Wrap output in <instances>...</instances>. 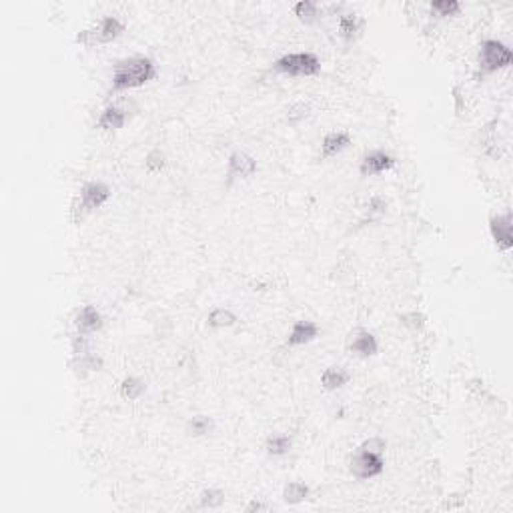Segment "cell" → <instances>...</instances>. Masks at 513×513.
Returning a JSON list of instances; mask_svg holds the SVG:
<instances>
[{"label": "cell", "instance_id": "1", "mask_svg": "<svg viewBox=\"0 0 513 513\" xmlns=\"http://www.w3.org/2000/svg\"><path fill=\"white\" fill-rule=\"evenodd\" d=\"M157 77V64L147 57H130L119 61L112 68V92L139 88Z\"/></svg>", "mask_w": 513, "mask_h": 513}, {"label": "cell", "instance_id": "2", "mask_svg": "<svg viewBox=\"0 0 513 513\" xmlns=\"http://www.w3.org/2000/svg\"><path fill=\"white\" fill-rule=\"evenodd\" d=\"M479 70L483 74H493L505 66H510L513 61L512 48L499 41H483L479 46Z\"/></svg>", "mask_w": 513, "mask_h": 513}, {"label": "cell", "instance_id": "3", "mask_svg": "<svg viewBox=\"0 0 513 513\" xmlns=\"http://www.w3.org/2000/svg\"><path fill=\"white\" fill-rule=\"evenodd\" d=\"M273 68L281 74L289 77H315L321 70L319 59L311 52H291L281 57Z\"/></svg>", "mask_w": 513, "mask_h": 513}, {"label": "cell", "instance_id": "4", "mask_svg": "<svg viewBox=\"0 0 513 513\" xmlns=\"http://www.w3.org/2000/svg\"><path fill=\"white\" fill-rule=\"evenodd\" d=\"M123 30H125V26H123V22L119 21L117 17H105V19L99 21L97 26H92L88 30H83L77 37V43L85 44V46L112 43L114 39H119L123 34Z\"/></svg>", "mask_w": 513, "mask_h": 513}, {"label": "cell", "instance_id": "5", "mask_svg": "<svg viewBox=\"0 0 513 513\" xmlns=\"http://www.w3.org/2000/svg\"><path fill=\"white\" fill-rule=\"evenodd\" d=\"M383 470L385 461L381 453H373V451L359 447V451L349 459V471L357 479H373V477L381 475Z\"/></svg>", "mask_w": 513, "mask_h": 513}, {"label": "cell", "instance_id": "6", "mask_svg": "<svg viewBox=\"0 0 513 513\" xmlns=\"http://www.w3.org/2000/svg\"><path fill=\"white\" fill-rule=\"evenodd\" d=\"M490 231H492L493 241L501 251H510L513 247V225L512 214H495L490 221Z\"/></svg>", "mask_w": 513, "mask_h": 513}, {"label": "cell", "instance_id": "7", "mask_svg": "<svg viewBox=\"0 0 513 513\" xmlns=\"http://www.w3.org/2000/svg\"><path fill=\"white\" fill-rule=\"evenodd\" d=\"M83 207H85L88 213H92L94 209L103 207L110 199V189H108L105 183H99V181H92V183H86L85 187L81 189V194L77 197Z\"/></svg>", "mask_w": 513, "mask_h": 513}, {"label": "cell", "instance_id": "8", "mask_svg": "<svg viewBox=\"0 0 513 513\" xmlns=\"http://www.w3.org/2000/svg\"><path fill=\"white\" fill-rule=\"evenodd\" d=\"M393 167H395V159L391 154H387L383 150H373L365 154L359 171L363 177H373V174H383V172L391 171Z\"/></svg>", "mask_w": 513, "mask_h": 513}, {"label": "cell", "instance_id": "9", "mask_svg": "<svg viewBox=\"0 0 513 513\" xmlns=\"http://www.w3.org/2000/svg\"><path fill=\"white\" fill-rule=\"evenodd\" d=\"M74 325H77V331L81 335H92L97 331L103 329L105 325V319L101 315V311L92 305H85L83 309L77 311V317H74Z\"/></svg>", "mask_w": 513, "mask_h": 513}, {"label": "cell", "instance_id": "10", "mask_svg": "<svg viewBox=\"0 0 513 513\" xmlns=\"http://www.w3.org/2000/svg\"><path fill=\"white\" fill-rule=\"evenodd\" d=\"M347 351H349L351 355H355V357L367 359V357L377 355L379 343H377L373 333H369V331H357V333L351 337L349 345H347Z\"/></svg>", "mask_w": 513, "mask_h": 513}, {"label": "cell", "instance_id": "11", "mask_svg": "<svg viewBox=\"0 0 513 513\" xmlns=\"http://www.w3.org/2000/svg\"><path fill=\"white\" fill-rule=\"evenodd\" d=\"M349 145H351V134L347 130H331L325 134V139L321 143V157L331 159V157L343 152Z\"/></svg>", "mask_w": 513, "mask_h": 513}, {"label": "cell", "instance_id": "12", "mask_svg": "<svg viewBox=\"0 0 513 513\" xmlns=\"http://www.w3.org/2000/svg\"><path fill=\"white\" fill-rule=\"evenodd\" d=\"M319 335V327L313 323V321H297L293 327H291V331H289V335H287V345L289 347H299V345H307V343H311L315 337Z\"/></svg>", "mask_w": 513, "mask_h": 513}, {"label": "cell", "instance_id": "13", "mask_svg": "<svg viewBox=\"0 0 513 513\" xmlns=\"http://www.w3.org/2000/svg\"><path fill=\"white\" fill-rule=\"evenodd\" d=\"M256 172V161L247 152H233L229 157V179H247Z\"/></svg>", "mask_w": 513, "mask_h": 513}, {"label": "cell", "instance_id": "14", "mask_svg": "<svg viewBox=\"0 0 513 513\" xmlns=\"http://www.w3.org/2000/svg\"><path fill=\"white\" fill-rule=\"evenodd\" d=\"M70 369L77 373V377H86L88 373H94V371L103 369V357L92 353V351H86L83 355H72Z\"/></svg>", "mask_w": 513, "mask_h": 513}, {"label": "cell", "instance_id": "15", "mask_svg": "<svg viewBox=\"0 0 513 513\" xmlns=\"http://www.w3.org/2000/svg\"><path fill=\"white\" fill-rule=\"evenodd\" d=\"M127 119H128L127 108L119 107V105H110V107H107L101 112L97 125H99V128H103V130H119V128L125 127Z\"/></svg>", "mask_w": 513, "mask_h": 513}, {"label": "cell", "instance_id": "16", "mask_svg": "<svg viewBox=\"0 0 513 513\" xmlns=\"http://www.w3.org/2000/svg\"><path fill=\"white\" fill-rule=\"evenodd\" d=\"M363 30V19L355 12H347V14H341L339 17V37L343 41L351 43L355 41Z\"/></svg>", "mask_w": 513, "mask_h": 513}, {"label": "cell", "instance_id": "17", "mask_svg": "<svg viewBox=\"0 0 513 513\" xmlns=\"http://www.w3.org/2000/svg\"><path fill=\"white\" fill-rule=\"evenodd\" d=\"M349 379H351V375L343 367H329L321 375V385L327 391H335V389H341L343 385H347Z\"/></svg>", "mask_w": 513, "mask_h": 513}, {"label": "cell", "instance_id": "18", "mask_svg": "<svg viewBox=\"0 0 513 513\" xmlns=\"http://www.w3.org/2000/svg\"><path fill=\"white\" fill-rule=\"evenodd\" d=\"M291 447H293V441H291V437L285 435V433H275V435L267 437V441H265L267 453L273 455V457H283V455H287V453L291 451Z\"/></svg>", "mask_w": 513, "mask_h": 513}, {"label": "cell", "instance_id": "19", "mask_svg": "<svg viewBox=\"0 0 513 513\" xmlns=\"http://www.w3.org/2000/svg\"><path fill=\"white\" fill-rule=\"evenodd\" d=\"M237 315L231 311V309H225V307H219L209 313L207 317V325L211 329H227V327H233L237 325Z\"/></svg>", "mask_w": 513, "mask_h": 513}, {"label": "cell", "instance_id": "20", "mask_svg": "<svg viewBox=\"0 0 513 513\" xmlns=\"http://www.w3.org/2000/svg\"><path fill=\"white\" fill-rule=\"evenodd\" d=\"M307 497H309V487L303 481H291L283 490V499L291 505H297L301 501H305Z\"/></svg>", "mask_w": 513, "mask_h": 513}, {"label": "cell", "instance_id": "21", "mask_svg": "<svg viewBox=\"0 0 513 513\" xmlns=\"http://www.w3.org/2000/svg\"><path fill=\"white\" fill-rule=\"evenodd\" d=\"M319 14H321L319 4L313 2V0H301V2L295 4V17H299V21L307 22V24L317 21Z\"/></svg>", "mask_w": 513, "mask_h": 513}, {"label": "cell", "instance_id": "22", "mask_svg": "<svg viewBox=\"0 0 513 513\" xmlns=\"http://www.w3.org/2000/svg\"><path fill=\"white\" fill-rule=\"evenodd\" d=\"M213 428L214 423L211 417H207V415H194L191 421H189V425H187V431H189V435L203 437V435H209L213 431Z\"/></svg>", "mask_w": 513, "mask_h": 513}, {"label": "cell", "instance_id": "23", "mask_svg": "<svg viewBox=\"0 0 513 513\" xmlns=\"http://www.w3.org/2000/svg\"><path fill=\"white\" fill-rule=\"evenodd\" d=\"M145 389H147V385L143 379H139V377H127L123 385H121V395L125 397V399H139L143 393H145Z\"/></svg>", "mask_w": 513, "mask_h": 513}, {"label": "cell", "instance_id": "24", "mask_svg": "<svg viewBox=\"0 0 513 513\" xmlns=\"http://www.w3.org/2000/svg\"><path fill=\"white\" fill-rule=\"evenodd\" d=\"M461 10V4L457 0H435L431 2V12L437 17H455Z\"/></svg>", "mask_w": 513, "mask_h": 513}, {"label": "cell", "instance_id": "25", "mask_svg": "<svg viewBox=\"0 0 513 513\" xmlns=\"http://www.w3.org/2000/svg\"><path fill=\"white\" fill-rule=\"evenodd\" d=\"M225 503V493L221 490H205L201 493V507L205 510H217Z\"/></svg>", "mask_w": 513, "mask_h": 513}, {"label": "cell", "instance_id": "26", "mask_svg": "<svg viewBox=\"0 0 513 513\" xmlns=\"http://www.w3.org/2000/svg\"><path fill=\"white\" fill-rule=\"evenodd\" d=\"M145 165H147L149 171H161V169L167 165V157H165V152H161L159 149L150 150L147 161H145Z\"/></svg>", "mask_w": 513, "mask_h": 513}, {"label": "cell", "instance_id": "27", "mask_svg": "<svg viewBox=\"0 0 513 513\" xmlns=\"http://www.w3.org/2000/svg\"><path fill=\"white\" fill-rule=\"evenodd\" d=\"M401 323L409 327L411 331H421L423 329V325H425V317L421 315V313H417V311H413V313H407L401 317Z\"/></svg>", "mask_w": 513, "mask_h": 513}, {"label": "cell", "instance_id": "28", "mask_svg": "<svg viewBox=\"0 0 513 513\" xmlns=\"http://www.w3.org/2000/svg\"><path fill=\"white\" fill-rule=\"evenodd\" d=\"M307 114H309V105H305V103H297V105L287 108V119H289V123H299V121H303Z\"/></svg>", "mask_w": 513, "mask_h": 513}, {"label": "cell", "instance_id": "29", "mask_svg": "<svg viewBox=\"0 0 513 513\" xmlns=\"http://www.w3.org/2000/svg\"><path fill=\"white\" fill-rule=\"evenodd\" d=\"M385 447H387V443H385L381 437H371V439H367L361 449H367V451H373V453H381L383 455Z\"/></svg>", "mask_w": 513, "mask_h": 513}, {"label": "cell", "instance_id": "30", "mask_svg": "<svg viewBox=\"0 0 513 513\" xmlns=\"http://www.w3.org/2000/svg\"><path fill=\"white\" fill-rule=\"evenodd\" d=\"M269 510H271V505L261 503V501H253V503L247 505V512H269Z\"/></svg>", "mask_w": 513, "mask_h": 513}]
</instances>
